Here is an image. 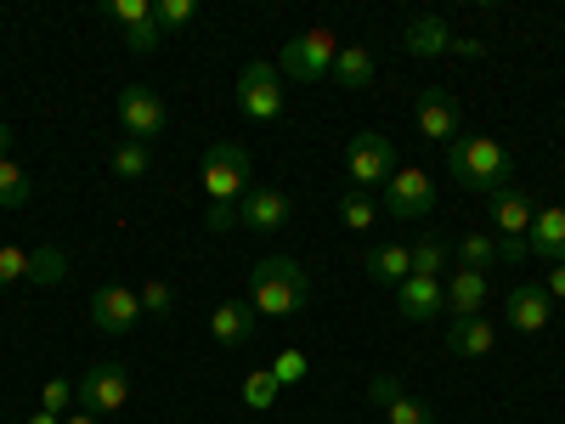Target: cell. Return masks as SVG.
<instances>
[{
	"label": "cell",
	"mask_w": 565,
	"mask_h": 424,
	"mask_svg": "<svg viewBox=\"0 0 565 424\" xmlns=\"http://www.w3.org/2000/svg\"><path fill=\"white\" fill-rule=\"evenodd\" d=\"M306 300H311V277H306L300 261H289V255H260L255 261V272H249V306L260 317H289Z\"/></svg>",
	"instance_id": "1"
},
{
	"label": "cell",
	"mask_w": 565,
	"mask_h": 424,
	"mask_svg": "<svg viewBox=\"0 0 565 424\" xmlns=\"http://www.w3.org/2000/svg\"><path fill=\"white\" fill-rule=\"evenodd\" d=\"M447 170H452L458 187H469V193H481V199L503 193V187L514 181V165L503 153V141H492V136H458L447 148Z\"/></svg>",
	"instance_id": "2"
},
{
	"label": "cell",
	"mask_w": 565,
	"mask_h": 424,
	"mask_svg": "<svg viewBox=\"0 0 565 424\" xmlns=\"http://www.w3.org/2000/svg\"><path fill=\"white\" fill-rule=\"evenodd\" d=\"M204 193L210 204H244L249 193V153L238 148V141H215V148L204 153Z\"/></svg>",
	"instance_id": "3"
},
{
	"label": "cell",
	"mask_w": 565,
	"mask_h": 424,
	"mask_svg": "<svg viewBox=\"0 0 565 424\" xmlns=\"http://www.w3.org/2000/svg\"><path fill=\"white\" fill-rule=\"evenodd\" d=\"M74 402H79V413H90V418H108V413L130 407V373H125L119 362H90V368L79 373V385H74Z\"/></svg>",
	"instance_id": "4"
},
{
	"label": "cell",
	"mask_w": 565,
	"mask_h": 424,
	"mask_svg": "<svg viewBox=\"0 0 565 424\" xmlns=\"http://www.w3.org/2000/svg\"><path fill=\"white\" fill-rule=\"evenodd\" d=\"M345 176L356 193H373V187H385L396 176V141L380 136V130H362L351 136V153H345Z\"/></svg>",
	"instance_id": "5"
},
{
	"label": "cell",
	"mask_w": 565,
	"mask_h": 424,
	"mask_svg": "<svg viewBox=\"0 0 565 424\" xmlns=\"http://www.w3.org/2000/svg\"><path fill=\"white\" fill-rule=\"evenodd\" d=\"M334 57H340V40L328 29H306L282 45V74L300 80V85H317V80L334 74Z\"/></svg>",
	"instance_id": "6"
},
{
	"label": "cell",
	"mask_w": 565,
	"mask_h": 424,
	"mask_svg": "<svg viewBox=\"0 0 565 424\" xmlns=\"http://www.w3.org/2000/svg\"><path fill=\"white\" fill-rule=\"evenodd\" d=\"M380 210L396 215V221H424L436 210V181L424 170H396L385 187H380Z\"/></svg>",
	"instance_id": "7"
},
{
	"label": "cell",
	"mask_w": 565,
	"mask_h": 424,
	"mask_svg": "<svg viewBox=\"0 0 565 424\" xmlns=\"http://www.w3.org/2000/svg\"><path fill=\"white\" fill-rule=\"evenodd\" d=\"M164 119H170V108H164L159 91H148V85H125L119 91V125H125L130 141H148L153 148V136L164 130Z\"/></svg>",
	"instance_id": "8"
},
{
	"label": "cell",
	"mask_w": 565,
	"mask_h": 424,
	"mask_svg": "<svg viewBox=\"0 0 565 424\" xmlns=\"http://www.w3.org/2000/svg\"><path fill=\"white\" fill-rule=\"evenodd\" d=\"M238 108H244L249 119H260V125L282 119V74H277L271 63H249V68L238 74Z\"/></svg>",
	"instance_id": "9"
},
{
	"label": "cell",
	"mask_w": 565,
	"mask_h": 424,
	"mask_svg": "<svg viewBox=\"0 0 565 424\" xmlns=\"http://www.w3.org/2000/svg\"><path fill=\"white\" fill-rule=\"evenodd\" d=\"M413 119H418V136L424 141H441V148H452V141L463 136V114L452 103V91H418Z\"/></svg>",
	"instance_id": "10"
},
{
	"label": "cell",
	"mask_w": 565,
	"mask_h": 424,
	"mask_svg": "<svg viewBox=\"0 0 565 424\" xmlns=\"http://www.w3.org/2000/svg\"><path fill=\"white\" fill-rule=\"evenodd\" d=\"M90 322L103 328V335H130L141 322V300L130 283H103L97 295H90Z\"/></svg>",
	"instance_id": "11"
},
{
	"label": "cell",
	"mask_w": 565,
	"mask_h": 424,
	"mask_svg": "<svg viewBox=\"0 0 565 424\" xmlns=\"http://www.w3.org/2000/svg\"><path fill=\"white\" fill-rule=\"evenodd\" d=\"M367 396H373V407H385V424H436V407L418 402V396H407L391 373H373Z\"/></svg>",
	"instance_id": "12"
},
{
	"label": "cell",
	"mask_w": 565,
	"mask_h": 424,
	"mask_svg": "<svg viewBox=\"0 0 565 424\" xmlns=\"http://www.w3.org/2000/svg\"><path fill=\"white\" fill-rule=\"evenodd\" d=\"M503 317H509L514 335H537V328H548V317H554V300H548L543 283H514L509 300H503Z\"/></svg>",
	"instance_id": "13"
},
{
	"label": "cell",
	"mask_w": 565,
	"mask_h": 424,
	"mask_svg": "<svg viewBox=\"0 0 565 424\" xmlns=\"http://www.w3.org/2000/svg\"><path fill=\"white\" fill-rule=\"evenodd\" d=\"M532 221H537V210H532V193H526V187L509 181L503 193H492V226H498V239H526Z\"/></svg>",
	"instance_id": "14"
},
{
	"label": "cell",
	"mask_w": 565,
	"mask_h": 424,
	"mask_svg": "<svg viewBox=\"0 0 565 424\" xmlns=\"http://www.w3.org/2000/svg\"><path fill=\"white\" fill-rule=\"evenodd\" d=\"M396 311L407 322H430L447 311V289H441V277H407L402 289H396Z\"/></svg>",
	"instance_id": "15"
},
{
	"label": "cell",
	"mask_w": 565,
	"mask_h": 424,
	"mask_svg": "<svg viewBox=\"0 0 565 424\" xmlns=\"http://www.w3.org/2000/svg\"><path fill=\"white\" fill-rule=\"evenodd\" d=\"M289 215H295V199L277 193V187H249L244 193V226L249 232H277Z\"/></svg>",
	"instance_id": "16"
},
{
	"label": "cell",
	"mask_w": 565,
	"mask_h": 424,
	"mask_svg": "<svg viewBox=\"0 0 565 424\" xmlns=\"http://www.w3.org/2000/svg\"><path fill=\"white\" fill-rule=\"evenodd\" d=\"M526 250H532L537 261H548V266L565 261V204L537 210V221H532V232H526Z\"/></svg>",
	"instance_id": "17"
},
{
	"label": "cell",
	"mask_w": 565,
	"mask_h": 424,
	"mask_svg": "<svg viewBox=\"0 0 565 424\" xmlns=\"http://www.w3.org/2000/svg\"><path fill=\"white\" fill-rule=\"evenodd\" d=\"M402 45H407L413 57H441V52H452V29H447V18H436V12H418V18H407Z\"/></svg>",
	"instance_id": "18"
},
{
	"label": "cell",
	"mask_w": 565,
	"mask_h": 424,
	"mask_svg": "<svg viewBox=\"0 0 565 424\" xmlns=\"http://www.w3.org/2000/svg\"><path fill=\"white\" fill-rule=\"evenodd\" d=\"M441 289H447V311H452V317H481L492 283H487V272H463V266H458Z\"/></svg>",
	"instance_id": "19"
},
{
	"label": "cell",
	"mask_w": 565,
	"mask_h": 424,
	"mask_svg": "<svg viewBox=\"0 0 565 424\" xmlns=\"http://www.w3.org/2000/svg\"><path fill=\"white\" fill-rule=\"evenodd\" d=\"M492 346H498V328L487 317H452V328H447L452 357H492Z\"/></svg>",
	"instance_id": "20"
},
{
	"label": "cell",
	"mask_w": 565,
	"mask_h": 424,
	"mask_svg": "<svg viewBox=\"0 0 565 424\" xmlns=\"http://www.w3.org/2000/svg\"><path fill=\"white\" fill-rule=\"evenodd\" d=\"M210 335H215V346H244V340L255 335V306L221 300V306L210 311Z\"/></svg>",
	"instance_id": "21"
},
{
	"label": "cell",
	"mask_w": 565,
	"mask_h": 424,
	"mask_svg": "<svg viewBox=\"0 0 565 424\" xmlns=\"http://www.w3.org/2000/svg\"><path fill=\"white\" fill-rule=\"evenodd\" d=\"M362 266H367V277H373V283H391V289H402V283L413 277V255H407V244H385V250H373Z\"/></svg>",
	"instance_id": "22"
},
{
	"label": "cell",
	"mask_w": 565,
	"mask_h": 424,
	"mask_svg": "<svg viewBox=\"0 0 565 424\" xmlns=\"http://www.w3.org/2000/svg\"><path fill=\"white\" fill-rule=\"evenodd\" d=\"M334 85H340V91H367V85H373V52H367V45H340Z\"/></svg>",
	"instance_id": "23"
},
{
	"label": "cell",
	"mask_w": 565,
	"mask_h": 424,
	"mask_svg": "<svg viewBox=\"0 0 565 424\" xmlns=\"http://www.w3.org/2000/svg\"><path fill=\"white\" fill-rule=\"evenodd\" d=\"M452 255H458L463 272H492L498 266V239H492V232H463Z\"/></svg>",
	"instance_id": "24"
},
{
	"label": "cell",
	"mask_w": 565,
	"mask_h": 424,
	"mask_svg": "<svg viewBox=\"0 0 565 424\" xmlns=\"http://www.w3.org/2000/svg\"><path fill=\"white\" fill-rule=\"evenodd\" d=\"M63 277H68V255H63L57 244L29 250V277H23V283H40V289H52V283H63Z\"/></svg>",
	"instance_id": "25"
},
{
	"label": "cell",
	"mask_w": 565,
	"mask_h": 424,
	"mask_svg": "<svg viewBox=\"0 0 565 424\" xmlns=\"http://www.w3.org/2000/svg\"><path fill=\"white\" fill-rule=\"evenodd\" d=\"M407 255H413V277H441L447 272V239H436V232H424L418 244H407Z\"/></svg>",
	"instance_id": "26"
},
{
	"label": "cell",
	"mask_w": 565,
	"mask_h": 424,
	"mask_svg": "<svg viewBox=\"0 0 565 424\" xmlns=\"http://www.w3.org/2000/svg\"><path fill=\"white\" fill-rule=\"evenodd\" d=\"M148 165H153V148H148V141H119V148H114V170L125 176V181H141V176H148Z\"/></svg>",
	"instance_id": "27"
},
{
	"label": "cell",
	"mask_w": 565,
	"mask_h": 424,
	"mask_svg": "<svg viewBox=\"0 0 565 424\" xmlns=\"http://www.w3.org/2000/svg\"><path fill=\"white\" fill-rule=\"evenodd\" d=\"M136 300H141V317H153V322L175 311V289H170L164 277H148V283L136 289Z\"/></svg>",
	"instance_id": "28"
},
{
	"label": "cell",
	"mask_w": 565,
	"mask_h": 424,
	"mask_svg": "<svg viewBox=\"0 0 565 424\" xmlns=\"http://www.w3.org/2000/svg\"><path fill=\"white\" fill-rule=\"evenodd\" d=\"M373 210H380V204H373V193H356V187H345V193H340V221L351 232H367L373 226Z\"/></svg>",
	"instance_id": "29"
},
{
	"label": "cell",
	"mask_w": 565,
	"mask_h": 424,
	"mask_svg": "<svg viewBox=\"0 0 565 424\" xmlns=\"http://www.w3.org/2000/svg\"><path fill=\"white\" fill-rule=\"evenodd\" d=\"M23 204H29V176L12 159H0V210H23Z\"/></svg>",
	"instance_id": "30"
},
{
	"label": "cell",
	"mask_w": 565,
	"mask_h": 424,
	"mask_svg": "<svg viewBox=\"0 0 565 424\" xmlns=\"http://www.w3.org/2000/svg\"><path fill=\"white\" fill-rule=\"evenodd\" d=\"M199 18V0H153V23L159 29H186Z\"/></svg>",
	"instance_id": "31"
},
{
	"label": "cell",
	"mask_w": 565,
	"mask_h": 424,
	"mask_svg": "<svg viewBox=\"0 0 565 424\" xmlns=\"http://www.w3.org/2000/svg\"><path fill=\"white\" fill-rule=\"evenodd\" d=\"M266 373H271V380H277V385H300V380H306V373H311V362H306V351H277Z\"/></svg>",
	"instance_id": "32"
},
{
	"label": "cell",
	"mask_w": 565,
	"mask_h": 424,
	"mask_svg": "<svg viewBox=\"0 0 565 424\" xmlns=\"http://www.w3.org/2000/svg\"><path fill=\"white\" fill-rule=\"evenodd\" d=\"M125 45H130L136 57H153L159 45H164V29H159V23L148 18V23H136V29H125Z\"/></svg>",
	"instance_id": "33"
},
{
	"label": "cell",
	"mask_w": 565,
	"mask_h": 424,
	"mask_svg": "<svg viewBox=\"0 0 565 424\" xmlns=\"http://www.w3.org/2000/svg\"><path fill=\"white\" fill-rule=\"evenodd\" d=\"M277 380H271V373H249V380H244V407H271L277 402Z\"/></svg>",
	"instance_id": "34"
},
{
	"label": "cell",
	"mask_w": 565,
	"mask_h": 424,
	"mask_svg": "<svg viewBox=\"0 0 565 424\" xmlns=\"http://www.w3.org/2000/svg\"><path fill=\"white\" fill-rule=\"evenodd\" d=\"M18 277H29V250L0 244V289H7V283H18Z\"/></svg>",
	"instance_id": "35"
},
{
	"label": "cell",
	"mask_w": 565,
	"mask_h": 424,
	"mask_svg": "<svg viewBox=\"0 0 565 424\" xmlns=\"http://www.w3.org/2000/svg\"><path fill=\"white\" fill-rule=\"evenodd\" d=\"M68 402H74V385L63 380V373H57V380H45V385H40V413H63Z\"/></svg>",
	"instance_id": "36"
},
{
	"label": "cell",
	"mask_w": 565,
	"mask_h": 424,
	"mask_svg": "<svg viewBox=\"0 0 565 424\" xmlns=\"http://www.w3.org/2000/svg\"><path fill=\"white\" fill-rule=\"evenodd\" d=\"M108 12H114L119 29H136V23H148V18H153V0H114Z\"/></svg>",
	"instance_id": "37"
},
{
	"label": "cell",
	"mask_w": 565,
	"mask_h": 424,
	"mask_svg": "<svg viewBox=\"0 0 565 424\" xmlns=\"http://www.w3.org/2000/svg\"><path fill=\"white\" fill-rule=\"evenodd\" d=\"M204 226H210V232H232V226H244V204H210Z\"/></svg>",
	"instance_id": "38"
},
{
	"label": "cell",
	"mask_w": 565,
	"mask_h": 424,
	"mask_svg": "<svg viewBox=\"0 0 565 424\" xmlns=\"http://www.w3.org/2000/svg\"><path fill=\"white\" fill-rule=\"evenodd\" d=\"M526 255H532L526 239H498V261H503V266H521Z\"/></svg>",
	"instance_id": "39"
},
{
	"label": "cell",
	"mask_w": 565,
	"mask_h": 424,
	"mask_svg": "<svg viewBox=\"0 0 565 424\" xmlns=\"http://www.w3.org/2000/svg\"><path fill=\"white\" fill-rule=\"evenodd\" d=\"M452 57H463V63H481V57H487V45H481V40H463V34H452Z\"/></svg>",
	"instance_id": "40"
},
{
	"label": "cell",
	"mask_w": 565,
	"mask_h": 424,
	"mask_svg": "<svg viewBox=\"0 0 565 424\" xmlns=\"http://www.w3.org/2000/svg\"><path fill=\"white\" fill-rule=\"evenodd\" d=\"M543 289H548V300H565V261L548 266V283H543Z\"/></svg>",
	"instance_id": "41"
},
{
	"label": "cell",
	"mask_w": 565,
	"mask_h": 424,
	"mask_svg": "<svg viewBox=\"0 0 565 424\" xmlns=\"http://www.w3.org/2000/svg\"><path fill=\"white\" fill-rule=\"evenodd\" d=\"M0 159H12V125L0 119Z\"/></svg>",
	"instance_id": "42"
},
{
	"label": "cell",
	"mask_w": 565,
	"mask_h": 424,
	"mask_svg": "<svg viewBox=\"0 0 565 424\" xmlns=\"http://www.w3.org/2000/svg\"><path fill=\"white\" fill-rule=\"evenodd\" d=\"M29 424H63V418H57V413H34Z\"/></svg>",
	"instance_id": "43"
},
{
	"label": "cell",
	"mask_w": 565,
	"mask_h": 424,
	"mask_svg": "<svg viewBox=\"0 0 565 424\" xmlns=\"http://www.w3.org/2000/svg\"><path fill=\"white\" fill-rule=\"evenodd\" d=\"M63 424H97V418H90V413H68Z\"/></svg>",
	"instance_id": "44"
}]
</instances>
